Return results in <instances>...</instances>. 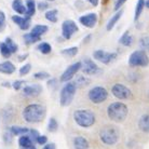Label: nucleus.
<instances>
[{
	"label": "nucleus",
	"instance_id": "nucleus-1",
	"mask_svg": "<svg viewBox=\"0 0 149 149\" xmlns=\"http://www.w3.org/2000/svg\"><path fill=\"white\" fill-rule=\"evenodd\" d=\"M45 117V107L41 104H30L23 110V118L28 123L41 122Z\"/></svg>",
	"mask_w": 149,
	"mask_h": 149
},
{
	"label": "nucleus",
	"instance_id": "nucleus-2",
	"mask_svg": "<svg viewBox=\"0 0 149 149\" xmlns=\"http://www.w3.org/2000/svg\"><path fill=\"white\" fill-rule=\"evenodd\" d=\"M129 113L127 106L122 102H115L108 106L107 116L108 118L115 122H122L125 120Z\"/></svg>",
	"mask_w": 149,
	"mask_h": 149
},
{
	"label": "nucleus",
	"instance_id": "nucleus-3",
	"mask_svg": "<svg viewBox=\"0 0 149 149\" xmlns=\"http://www.w3.org/2000/svg\"><path fill=\"white\" fill-rule=\"evenodd\" d=\"M74 120L79 127L88 129L91 127L95 123V115L94 112L88 109H77L74 112Z\"/></svg>",
	"mask_w": 149,
	"mask_h": 149
},
{
	"label": "nucleus",
	"instance_id": "nucleus-4",
	"mask_svg": "<svg viewBox=\"0 0 149 149\" xmlns=\"http://www.w3.org/2000/svg\"><path fill=\"white\" fill-rule=\"evenodd\" d=\"M100 138L105 145H115L119 141V131L113 125H105L100 131Z\"/></svg>",
	"mask_w": 149,
	"mask_h": 149
},
{
	"label": "nucleus",
	"instance_id": "nucleus-5",
	"mask_svg": "<svg viewBox=\"0 0 149 149\" xmlns=\"http://www.w3.org/2000/svg\"><path fill=\"white\" fill-rule=\"evenodd\" d=\"M76 90L77 86L74 84V82H66L65 86L62 88L60 94V103L61 106L66 107L71 104V102L74 100V95H76Z\"/></svg>",
	"mask_w": 149,
	"mask_h": 149
},
{
	"label": "nucleus",
	"instance_id": "nucleus-6",
	"mask_svg": "<svg viewBox=\"0 0 149 149\" xmlns=\"http://www.w3.org/2000/svg\"><path fill=\"white\" fill-rule=\"evenodd\" d=\"M129 65L132 67H147L149 65V57L146 51L136 50L129 57Z\"/></svg>",
	"mask_w": 149,
	"mask_h": 149
},
{
	"label": "nucleus",
	"instance_id": "nucleus-7",
	"mask_svg": "<svg viewBox=\"0 0 149 149\" xmlns=\"http://www.w3.org/2000/svg\"><path fill=\"white\" fill-rule=\"evenodd\" d=\"M88 97L93 104H101L107 100L108 91L104 86H94L89 91Z\"/></svg>",
	"mask_w": 149,
	"mask_h": 149
},
{
	"label": "nucleus",
	"instance_id": "nucleus-8",
	"mask_svg": "<svg viewBox=\"0 0 149 149\" xmlns=\"http://www.w3.org/2000/svg\"><path fill=\"white\" fill-rule=\"evenodd\" d=\"M111 93L118 100H129L132 96L131 90L127 86L121 84V83H116L115 86H112Z\"/></svg>",
	"mask_w": 149,
	"mask_h": 149
},
{
	"label": "nucleus",
	"instance_id": "nucleus-9",
	"mask_svg": "<svg viewBox=\"0 0 149 149\" xmlns=\"http://www.w3.org/2000/svg\"><path fill=\"white\" fill-rule=\"evenodd\" d=\"M81 67H82L81 62H77V63H74V64H71L70 66H68V67L64 70L63 74H62V76H61V78H60L61 82H69L71 79L77 74V72L81 69Z\"/></svg>",
	"mask_w": 149,
	"mask_h": 149
},
{
	"label": "nucleus",
	"instance_id": "nucleus-10",
	"mask_svg": "<svg viewBox=\"0 0 149 149\" xmlns=\"http://www.w3.org/2000/svg\"><path fill=\"white\" fill-rule=\"evenodd\" d=\"M79 30L78 28V25L74 22V21H71V19H66V21H64L63 24H62V35H63V37L65 39H70L72 37V35L74 33H77Z\"/></svg>",
	"mask_w": 149,
	"mask_h": 149
},
{
	"label": "nucleus",
	"instance_id": "nucleus-11",
	"mask_svg": "<svg viewBox=\"0 0 149 149\" xmlns=\"http://www.w3.org/2000/svg\"><path fill=\"white\" fill-rule=\"evenodd\" d=\"M82 72L83 74H88V76H94V74H100L102 69L96 65L95 62H93L90 58H86L82 63Z\"/></svg>",
	"mask_w": 149,
	"mask_h": 149
},
{
	"label": "nucleus",
	"instance_id": "nucleus-12",
	"mask_svg": "<svg viewBox=\"0 0 149 149\" xmlns=\"http://www.w3.org/2000/svg\"><path fill=\"white\" fill-rule=\"evenodd\" d=\"M117 53H112V52H106L104 50H97L93 53V57L96 61L101 62L103 64H109L111 63L112 61L116 60L117 57Z\"/></svg>",
	"mask_w": 149,
	"mask_h": 149
},
{
	"label": "nucleus",
	"instance_id": "nucleus-13",
	"mask_svg": "<svg viewBox=\"0 0 149 149\" xmlns=\"http://www.w3.org/2000/svg\"><path fill=\"white\" fill-rule=\"evenodd\" d=\"M79 22L86 28H93L97 23V15L95 13H88L79 17Z\"/></svg>",
	"mask_w": 149,
	"mask_h": 149
},
{
	"label": "nucleus",
	"instance_id": "nucleus-14",
	"mask_svg": "<svg viewBox=\"0 0 149 149\" xmlns=\"http://www.w3.org/2000/svg\"><path fill=\"white\" fill-rule=\"evenodd\" d=\"M42 92V86L40 84L26 86L23 89V94L27 97H36Z\"/></svg>",
	"mask_w": 149,
	"mask_h": 149
},
{
	"label": "nucleus",
	"instance_id": "nucleus-15",
	"mask_svg": "<svg viewBox=\"0 0 149 149\" xmlns=\"http://www.w3.org/2000/svg\"><path fill=\"white\" fill-rule=\"evenodd\" d=\"M12 21H13L22 30H27L30 26V17H28V16L13 15V16H12Z\"/></svg>",
	"mask_w": 149,
	"mask_h": 149
},
{
	"label": "nucleus",
	"instance_id": "nucleus-16",
	"mask_svg": "<svg viewBox=\"0 0 149 149\" xmlns=\"http://www.w3.org/2000/svg\"><path fill=\"white\" fill-rule=\"evenodd\" d=\"M74 149H89L90 143L83 136H77L74 138Z\"/></svg>",
	"mask_w": 149,
	"mask_h": 149
},
{
	"label": "nucleus",
	"instance_id": "nucleus-17",
	"mask_svg": "<svg viewBox=\"0 0 149 149\" xmlns=\"http://www.w3.org/2000/svg\"><path fill=\"white\" fill-rule=\"evenodd\" d=\"M138 127L144 133H149V113L143 115L138 120Z\"/></svg>",
	"mask_w": 149,
	"mask_h": 149
},
{
	"label": "nucleus",
	"instance_id": "nucleus-18",
	"mask_svg": "<svg viewBox=\"0 0 149 149\" xmlns=\"http://www.w3.org/2000/svg\"><path fill=\"white\" fill-rule=\"evenodd\" d=\"M15 71V66L13 63L6 61L3 63H0V72L6 74H11Z\"/></svg>",
	"mask_w": 149,
	"mask_h": 149
},
{
	"label": "nucleus",
	"instance_id": "nucleus-19",
	"mask_svg": "<svg viewBox=\"0 0 149 149\" xmlns=\"http://www.w3.org/2000/svg\"><path fill=\"white\" fill-rule=\"evenodd\" d=\"M133 41H134V38L132 37V35L130 34V31L127 30V31L120 37L119 43L121 45H123V47H131L132 43H133Z\"/></svg>",
	"mask_w": 149,
	"mask_h": 149
},
{
	"label": "nucleus",
	"instance_id": "nucleus-20",
	"mask_svg": "<svg viewBox=\"0 0 149 149\" xmlns=\"http://www.w3.org/2000/svg\"><path fill=\"white\" fill-rule=\"evenodd\" d=\"M12 9L19 14H25L26 13V6L24 4L23 0H13Z\"/></svg>",
	"mask_w": 149,
	"mask_h": 149
},
{
	"label": "nucleus",
	"instance_id": "nucleus-21",
	"mask_svg": "<svg viewBox=\"0 0 149 149\" xmlns=\"http://www.w3.org/2000/svg\"><path fill=\"white\" fill-rule=\"evenodd\" d=\"M122 13H123L122 10H119V11L117 12V13H116V14L112 16L111 19L108 21L107 25H106V29H107V30H111L112 28L116 26V24L118 23V21L121 19V16H122Z\"/></svg>",
	"mask_w": 149,
	"mask_h": 149
},
{
	"label": "nucleus",
	"instance_id": "nucleus-22",
	"mask_svg": "<svg viewBox=\"0 0 149 149\" xmlns=\"http://www.w3.org/2000/svg\"><path fill=\"white\" fill-rule=\"evenodd\" d=\"M48 26L45 25H42V24H39V25H35L33 28H31V34L37 36V37H41L42 35H45L47 31H48Z\"/></svg>",
	"mask_w": 149,
	"mask_h": 149
},
{
	"label": "nucleus",
	"instance_id": "nucleus-23",
	"mask_svg": "<svg viewBox=\"0 0 149 149\" xmlns=\"http://www.w3.org/2000/svg\"><path fill=\"white\" fill-rule=\"evenodd\" d=\"M19 147H22V148H27V147H30V146H34V142H33V139L29 137V135L25 134V135L19 136Z\"/></svg>",
	"mask_w": 149,
	"mask_h": 149
},
{
	"label": "nucleus",
	"instance_id": "nucleus-24",
	"mask_svg": "<svg viewBox=\"0 0 149 149\" xmlns=\"http://www.w3.org/2000/svg\"><path fill=\"white\" fill-rule=\"evenodd\" d=\"M9 130H10V132L13 134V136H22V135H25L29 132V130H28L27 127H17V125H13V127H11Z\"/></svg>",
	"mask_w": 149,
	"mask_h": 149
},
{
	"label": "nucleus",
	"instance_id": "nucleus-25",
	"mask_svg": "<svg viewBox=\"0 0 149 149\" xmlns=\"http://www.w3.org/2000/svg\"><path fill=\"white\" fill-rule=\"evenodd\" d=\"M26 16L28 17H31V16H34L35 13H36V2H35V0H26Z\"/></svg>",
	"mask_w": 149,
	"mask_h": 149
},
{
	"label": "nucleus",
	"instance_id": "nucleus-26",
	"mask_svg": "<svg viewBox=\"0 0 149 149\" xmlns=\"http://www.w3.org/2000/svg\"><path fill=\"white\" fill-rule=\"evenodd\" d=\"M145 1L146 0H138L136 8H135V14H134V21H138L141 15H142L144 8H145Z\"/></svg>",
	"mask_w": 149,
	"mask_h": 149
},
{
	"label": "nucleus",
	"instance_id": "nucleus-27",
	"mask_svg": "<svg viewBox=\"0 0 149 149\" xmlns=\"http://www.w3.org/2000/svg\"><path fill=\"white\" fill-rule=\"evenodd\" d=\"M90 83V79L86 78L84 74H81V76H78L77 79H76V82H74V84L77 88H83V86H89Z\"/></svg>",
	"mask_w": 149,
	"mask_h": 149
},
{
	"label": "nucleus",
	"instance_id": "nucleus-28",
	"mask_svg": "<svg viewBox=\"0 0 149 149\" xmlns=\"http://www.w3.org/2000/svg\"><path fill=\"white\" fill-rule=\"evenodd\" d=\"M24 40H25L26 45H34V43L41 40V37H37V36L33 35L31 33H28V34L24 35Z\"/></svg>",
	"mask_w": 149,
	"mask_h": 149
},
{
	"label": "nucleus",
	"instance_id": "nucleus-29",
	"mask_svg": "<svg viewBox=\"0 0 149 149\" xmlns=\"http://www.w3.org/2000/svg\"><path fill=\"white\" fill-rule=\"evenodd\" d=\"M45 17L48 19L49 22L51 23H56L57 22V10L53 9V10H49L45 12Z\"/></svg>",
	"mask_w": 149,
	"mask_h": 149
},
{
	"label": "nucleus",
	"instance_id": "nucleus-30",
	"mask_svg": "<svg viewBox=\"0 0 149 149\" xmlns=\"http://www.w3.org/2000/svg\"><path fill=\"white\" fill-rule=\"evenodd\" d=\"M37 49L42 54H50L51 51H52V47L48 42H41L40 45L37 47Z\"/></svg>",
	"mask_w": 149,
	"mask_h": 149
},
{
	"label": "nucleus",
	"instance_id": "nucleus-31",
	"mask_svg": "<svg viewBox=\"0 0 149 149\" xmlns=\"http://www.w3.org/2000/svg\"><path fill=\"white\" fill-rule=\"evenodd\" d=\"M61 53L63 54V55H66L68 57H74L78 54V48L77 47H71V48H68V49H64L61 51Z\"/></svg>",
	"mask_w": 149,
	"mask_h": 149
},
{
	"label": "nucleus",
	"instance_id": "nucleus-32",
	"mask_svg": "<svg viewBox=\"0 0 149 149\" xmlns=\"http://www.w3.org/2000/svg\"><path fill=\"white\" fill-rule=\"evenodd\" d=\"M0 53H1V55L3 56V57H6V58L11 56L12 52L10 51L9 47L6 45V42H1V43H0Z\"/></svg>",
	"mask_w": 149,
	"mask_h": 149
},
{
	"label": "nucleus",
	"instance_id": "nucleus-33",
	"mask_svg": "<svg viewBox=\"0 0 149 149\" xmlns=\"http://www.w3.org/2000/svg\"><path fill=\"white\" fill-rule=\"evenodd\" d=\"M6 45L9 47V49H10V51L12 52V54H14V53L17 52V50H19V45L15 43L14 41L12 40L11 38H6Z\"/></svg>",
	"mask_w": 149,
	"mask_h": 149
},
{
	"label": "nucleus",
	"instance_id": "nucleus-34",
	"mask_svg": "<svg viewBox=\"0 0 149 149\" xmlns=\"http://www.w3.org/2000/svg\"><path fill=\"white\" fill-rule=\"evenodd\" d=\"M57 129H58V123H57V121L55 120V118H50L49 123H48V131L54 133V132L57 131Z\"/></svg>",
	"mask_w": 149,
	"mask_h": 149
},
{
	"label": "nucleus",
	"instance_id": "nucleus-35",
	"mask_svg": "<svg viewBox=\"0 0 149 149\" xmlns=\"http://www.w3.org/2000/svg\"><path fill=\"white\" fill-rule=\"evenodd\" d=\"M139 47L144 51H149V36L142 37L139 40Z\"/></svg>",
	"mask_w": 149,
	"mask_h": 149
},
{
	"label": "nucleus",
	"instance_id": "nucleus-36",
	"mask_svg": "<svg viewBox=\"0 0 149 149\" xmlns=\"http://www.w3.org/2000/svg\"><path fill=\"white\" fill-rule=\"evenodd\" d=\"M13 134H12L11 132H10V130H7L6 132L3 133V142L6 145H11L12 144V141H13Z\"/></svg>",
	"mask_w": 149,
	"mask_h": 149
},
{
	"label": "nucleus",
	"instance_id": "nucleus-37",
	"mask_svg": "<svg viewBox=\"0 0 149 149\" xmlns=\"http://www.w3.org/2000/svg\"><path fill=\"white\" fill-rule=\"evenodd\" d=\"M34 78L38 79V80H45V79H50V74L45 72V71L36 72V74H34Z\"/></svg>",
	"mask_w": 149,
	"mask_h": 149
},
{
	"label": "nucleus",
	"instance_id": "nucleus-38",
	"mask_svg": "<svg viewBox=\"0 0 149 149\" xmlns=\"http://www.w3.org/2000/svg\"><path fill=\"white\" fill-rule=\"evenodd\" d=\"M31 70V65L30 64H25L24 66L19 68V74L21 76H26L29 74V71Z\"/></svg>",
	"mask_w": 149,
	"mask_h": 149
},
{
	"label": "nucleus",
	"instance_id": "nucleus-39",
	"mask_svg": "<svg viewBox=\"0 0 149 149\" xmlns=\"http://www.w3.org/2000/svg\"><path fill=\"white\" fill-rule=\"evenodd\" d=\"M28 133H29V137L31 138V139H33V142L36 143V141H37L38 136L40 135V133H39V132H38L37 130H35V129H30Z\"/></svg>",
	"mask_w": 149,
	"mask_h": 149
},
{
	"label": "nucleus",
	"instance_id": "nucleus-40",
	"mask_svg": "<svg viewBox=\"0 0 149 149\" xmlns=\"http://www.w3.org/2000/svg\"><path fill=\"white\" fill-rule=\"evenodd\" d=\"M38 145H42L45 146V144H48V137L45 136V135H39L37 138V141H36Z\"/></svg>",
	"mask_w": 149,
	"mask_h": 149
},
{
	"label": "nucleus",
	"instance_id": "nucleus-41",
	"mask_svg": "<svg viewBox=\"0 0 149 149\" xmlns=\"http://www.w3.org/2000/svg\"><path fill=\"white\" fill-rule=\"evenodd\" d=\"M23 83H24V81H22V80H16V81L13 82L12 86H13V89H14V90H16V91H19V90L22 89Z\"/></svg>",
	"mask_w": 149,
	"mask_h": 149
},
{
	"label": "nucleus",
	"instance_id": "nucleus-42",
	"mask_svg": "<svg viewBox=\"0 0 149 149\" xmlns=\"http://www.w3.org/2000/svg\"><path fill=\"white\" fill-rule=\"evenodd\" d=\"M127 0H117L115 3V11H118V10H120V8L122 7L123 4L127 2Z\"/></svg>",
	"mask_w": 149,
	"mask_h": 149
},
{
	"label": "nucleus",
	"instance_id": "nucleus-43",
	"mask_svg": "<svg viewBox=\"0 0 149 149\" xmlns=\"http://www.w3.org/2000/svg\"><path fill=\"white\" fill-rule=\"evenodd\" d=\"M4 23H6V14L2 11H0V30L3 28Z\"/></svg>",
	"mask_w": 149,
	"mask_h": 149
},
{
	"label": "nucleus",
	"instance_id": "nucleus-44",
	"mask_svg": "<svg viewBox=\"0 0 149 149\" xmlns=\"http://www.w3.org/2000/svg\"><path fill=\"white\" fill-rule=\"evenodd\" d=\"M48 8H49L48 2H39V3H38V9H39L40 11H45Z\"/></svg>",
	"mask_w": 149,
	"mask_h": 149
},
{
	"label": "nucleus",
	"instance_id": "nucleus-45",
	"mask_svg": "<svg viewBox=\"0 0 149 149\" xmlns=\"http://www.w3.org/2000/svg\"><path fill=\"white\" fill-rule=\"evenodd\" d=\"M42 149H56V147L54 143H49V144H45Z\"/></svg>",
	"mask_w": 149,
	"mask_h": 149
},
{
	"label": "nucleus",
	"instance_id": "nucleus-46",
	"mask_svg": "<svg viewBox=\"0 0 149 149\" xmlns=\"http://www.w3.org/2000/svg\"><path fill=\"white\" fill-rule=\"evenodd\" d=\"M90 4H92L93 7H97L98 3H100V0H86Z\"/></svg>",
	"mask_w": 149,
	"mask_h": 149
},
{
	"label": "nucleus",
	"instance_id": "nucleus-47",
	"mask_svg": "<svg viewBox=\"0 0 149 149\" xmlns=\"http://www.w3.org/2000/svg\"><path fill=\"white\" fill-rule=\"evenodd\" d=\"M55 83H56L55 79H49V81H48V86H55Z\"/></svg>",
	"mask_w": 149,
	"mask_h": 149
},
{
	"label": "nucleus",
	"instance_id": "nucleus-48",
	"mask_svg": "<svg viewBox=\"0 0 149 149\" xmlns=\"http://www.w3.org/2000/svg\"><path fill=\"white\" fill-rule=\"evenodd\" d=\"M27 56H28V54H24V55H21V56H19V61H24V60H26Z\"/></svg>",
	"mask_w": 149,
	"mask_h": 149
},
{
	"label": "nucleus",
	"instance_id": "nucleus-49",
	"mask_svg": "<svg viewBox=\"0 0 149 149\" xmlns=\"http://www.w3.org/2000/svg\"><path fill=\"white\" fill-rule=\"evenodd\" d=\"M90 38H91V35H89V36H88L86 38H84V42H86V43H88V42L90 41V40H89Z\"/></svg>",
	"mask_w": 149,
	"mask_h": 149
},
{
	"label": "nucleus",
	"instance_id": "nucleus-50",
	"mask_svg": "<svg viewBox=\"0 0 149 149\" xmlns=\"http://www.w3.org/2000/svg\"><path fill=\"white\" fill-rule=\"evenodd\" d=\"M145 7L147 8V9H149V0H146L145 1Z\"/></svg>",
	"mask_w": 149,
	"mask_h": 149
},
{
	"label": "nucleus",
	"instance_id": "nucleus-51",
	"mask_svg": "<svg viewBox=\"0 0 149 149\" xmlns=\"http://www.w3.org/2000/svg\"><path fill=\"white\" fill-rule=\"evenodd\" d=\"M23 149H37L35 146H30V147H27V148H23Z\"/></svg>",
	"mask_w": 149,
	"mask_h": 149
},
{
	"label": "nucleus",
	"instance_id": "nucleus-52",
	"mask_svg": "<svg viewBox=\"0 0 149 149\" xmlns=\"http://www.w3.org/2000/svg\"><path fill=\"white\" fill-rule=\"evenodd\" d=\"M2 86H10V84H9V82H4Z\"/></svg>",
	"mask_w": 149,
	"mask_h": 149
},
{
	"label": "nucleus",
	"instance_id": "nucleus-53",
	"mask_svg": "<svg viewBox=\"0 0 149 149\" xmlns=\"http://www.w3.org/2000/svg\"><path fill=\"white\" fill-rule=\"evenodd\" d=\"M48 1H54V0H48Z\"/></svg>",
	"mask_w": 149,
	"mask_h": 149
}]
</instances>
